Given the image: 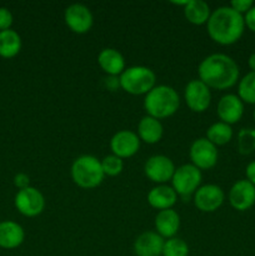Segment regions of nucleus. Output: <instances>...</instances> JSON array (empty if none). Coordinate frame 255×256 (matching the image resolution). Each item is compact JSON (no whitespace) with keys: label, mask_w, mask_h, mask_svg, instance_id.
Wrapping results in <instances>:
<instances>
[{"label":"nucleus","mask_w":255,"mask_h":256,"mask_svg":"<svg viewBox=\"0 0 255 256\" xmlns=\"http://www.w3.org/2000/svg\"><path fill=\"white\" fill-rule=\"evenodd\" d=\"M199 80L209 89L226 90L239 80V66L232 58L225 54H212L202 60L198 68Z\"/></svg>","instance_id":"1"},{"label":"nucleus","mask_w":255,"mask_h":256,"mask_svg":"<svg viewBox=\"0 0 255 256\" xmlns=\"http://www.w3.org/2000/svg\"><path fill=\"white\" fill-rule=\"evenodd\" d=\"M244 29V16L230 6L216 8L206 22L210 39L220 45L235 44L242 36Z\"/></svg>","instance_id":"2"},{"label":"nucleus","mask_w":255,"mask_h":256,"mask_svg":"<svg viewBox=\"0 0 255 256\" xmlns=\"http://www.w3.org/2000/svg\"><path fill=\"white\" fill-rule=\"evenodd\" d=\"M179 106V94L169 85H155L144 98L145 112L158 120L174 115Z\"/></svg>","instance_id":"3"},{"label":"nucleus","mask_w":255,"mask_h":256,"mask_svg":"<svg viewBox=\"0 0 255 256\" xmlns=\"http://www.w3.org/2000/svg\"><path fill=\"white\" fill-rule=\"evenodd\" d=\"M72 179L82 189H94L104 180L102 162L92 155H82L72 165Z\"/></svg>","instance_id":"4"},{"label":"nucleus","mask_w":255,"mask_h":256,"mask_svg":"<svg viewBox=\"0 0 255 256\" xmlns=\"http://www.w3.org/2000/svg\"><path fill=\"white\" fill-rule=\"evenodd\" d=\"M119 79L120 88L128 94L146 95L155 86L156 75L150 68L134 65L125 68Z\"/></svg>","instance_id":"5"},{"label":"nucleus","mask_w":255,"mask_h":256,"mask_svg":"<svg viewBox=\"0 0 255 256\" xmlns=\"http://www.w3.org/2000/svg\"><path fill=\"white\" fill-rule=\"evenodd\" d=\"M202 179V170L192 164H184L175 169L172 178V188L175 190L178 196L186 200L199 189Z\"/></svg>","instance_id":"6"},{"label":"nucleus","mask_w":255,"mask_h":256,"mask_svg":"<svg viewBox=\"0 0 255 256\" xmlns=\"http://www.w3.org/2000/svg\"><path fill=\"white\" fill-rule=\"evenodd\" d=\"M190 160L199 170H209L218 162V149L206 138H199L194 140L190 146Z\"/></svg>","instance_id":"7"},{"label":"nucleus","mask_w":255,"mask_h":256,"mask_svg":"<svg viewBox=\"0 0 255 256\" xmlns=\"http://www.w3.org/2000/svg\"><path fill=\"white\" fill-rule=\"evenodd\" d=\"M14 204L20 214L28 218H34L42 214L44 210L45 199L39 190L29 186L16 192Z\"/></svg>","instance_id":"8"},{"label":"nucleus","mask_w":255,"mask_h":256,"mask_svg":"<svg viewBox=\"0 0 255 256\" xmlns=\"http://www.w3.org/2000/svg\"><path fill=\"white\" fill-rule=\"evenodd\" d=\"M175 169L176 168L172 160L165 155H152L144 165V172L148 179L160 185L172 180Z\"/></svg>","instance_id":"9"},{"label":"nucleus","mask_w":255,"mask_h":256,"mask_svg":"<svg viewBox=\"0 0 255 256\" xmlns=\"http://www.w3.org/2000/svg\"><path fill=\"white\" fill-rule=\"evenodd\" d=\"M184 99L192 112H204L212 102V92L202 80L194 79L190 80L185 86Z\"/></svg>","instance_id":"10"},{"label":"nucleus","mask_w":255,"mask_h":256,"mask_svg":"<svg viewBox=\"0 0 255 256\" xmlns=\"http://www.w3.org/2000/svg\"><path fill=\"white\" fill-rule=\"evenodd\" d=\"M64 20L66 26L75 34H85L94 22L92 12L84 4H72L65 9Z\"/></svg>","instance_id":"11"},{"label":"nucleus","mask_w":255,"mask_h":256,"mask_svg":"<svg viewBox=\"0 0 255 256\" xmlns=\"http://www.w3.org/2000/svg\"><path fill=\"white\" fill-rule=\"evenodd\" d=\"M225 199L224 192L215 184L200 186L194 194V205L202 212H214L222 205Z\"/></svg>","instance_id":"12"},{"label":"nucleus","mask_w":255,"mask_h":256,"mask_svg":"<svg viewBox=\"0 0 255 256\" xmlns=\"http://www.w3.org/2000/svg\"><path fill=\"white\" fill-rule=\"evenodd\" d=\"M110 149L112 155L120 159L132 158L139 152L140 139L136 132L132 130H120L112 135L110 140Z\"/></svg>","instance_id":"13"},{"label":"nucleus","mask_w":255,"mask_h":256,"mask_svg":"<svg viewBox=\"0 0 255 256\" xmlns=\"http://www.w3.org/2000/svg\"><path fill=\"white\" fill-rule=\"evenodd\" d=\"M229 202L238 212H246L255 204V186L248 180H239L229 192Z\"/></svg>","instance_id":"14"},{"label":"nucleus","mask_w":255,"mask_h":256,"mask_svg":"<svg viewBox=\"0 0 255 256\" xmlns=\"http://www.w3.org/2000/svg\"><path fill=\"white\" fill-rule=\"evenodd\" d=\"M216 112L220 120L225 124H236L244 114V102L238 95L226 94L218 102Z\"/></svg>","instance_id":"15"},{"label":"nucleus","mask_w":255,"mask_h":256,"mask_svg":"<svg viewBox=\"0 0 255 256\" xmlns=\"http://www.w3.org/2000/svg\"><path fill=\"white\" fill-rule=\"evenodd\" d=\"M165 240L156 232H142L134 242V254L136 256H160Z\"/></svg>","instance_id":"16"},{"label":"nucleus","mask_w":255,"mask_h":256,"mask_svg":"<svg viewBox=\"0 0 255 256\" xmlns=\"http://www.w3.org/2000/svg\"><path fill=\"white\" fill-rule=\"evenodd\" d=\"M25 232L22 226L12 220L0 222V248L6 250L16 249L24 242Z\"/></svg>","instance_id":"17"},{"label":"nucleus","mask_w":255,"mask_h":256,"mask_svg":"<svg viewBox=\"0 0 255 256\" xmlns=\"http://www.w3.org/2000/svg\"><path fill=\"white\" fill-rule=\"evenodd\" d=\"M98 64L102 72L112 76H120L125 70V59L122 52L112 48H105L98 55Z\"/></svg>","instance_id":"18"},{"label":"nucleus","mask_w":255,"mask_h":256,"mask_svg":"<svg viewBox=\"0 0 255 256\" xmlns=\"http://www.w3.org/2000/svg\"><path fill=\"white\" fill-rule=\"evenodd\" d=\"M180 228V216L175 210H162L155 216V230L162 239L175 238Z\"/></svg>","instance_id":"19"},{"label":"nucleus","mask_w":255,"mask_h":256,"mask_svg":"<svg viewBox=\"0 0 255 256\" xmlns=\"http://www.w3.org/2000/svg\"><path fill=\"white\" fill-rule=\"evenodd\" d=\"M178 200V194L172 186L168 185H158L152 188L148 194V202L152 208L159 210L172 209Z\"/></svg>","instance_id":"20"},{"label":"nucleus","mask_w":255,"mask_h":256,"mask_svg":"<svg viewBox=\"0 0 255 256\" xmlns=\"http://www.w3.org/2000/svg\"><path fill=\"white\" fill-rule=\"evenodd\" d=\"M136 134L140 142H144L146 144H156L162 140L164 128H162L160 120L146 115V116L142 118V120L139 122Z\"/></svg>","instance_id":"21"},{"label":"nucleus","mask_w":255,"mask_h":256,"mask_svg":"<svg viewBox=\"0 0 255 256\" xmlns=\"http://www.w3.org/2000/svg\"><path fill=\"white\" fill-rule=\"evenodd\" d=\"M182 10H184L185 19L194 25L206 24L212 15L210 6L202 0H188V4Z\"/></svg>","instance_id":"22"},{"label":"nucleus","mask_w":255,"mask_h":256,"mask_svg":"<svg viewBox=\"0 0 255 256\" xmlns=\"http://www.w3.org/2000/svg\"><path fill=\"white\" fill-rule=\"evenodd\" d=\"M22 50V38L15 30L0 32V56L12 59L16 56Z\"/></svg>","instance_id":"23"},{"label":"nucleus","mask_w":255,"mask_h":256,"mask_svg":"<svg viewBox=\"0 0 255 256\" xmlns=\"http://www.w3.org/2000/svg\"><path fill=\"white\" fill-rule=\"evenodd\" d=\"M232 138V125L225 124L222 122H214L206 130V139L215 146H222L228 144Z\"/></svg>","instance_id":"24"},{"label":"nucleus","mask_w":255,"mask_h":256,"mask_svg":"<svg viewBox=\"0 0 255 256\" xmlns=\"http://www.w3.org/2000/svg\"><path fill=\"white\" fill-rule=\"evenodd\" d=\"M238 96L242 102L255 104V72H250L239 82Z\"/></svg>","instance_id":"25"},{"label":"nucleus","mask_w":255,"mask_h":256,"mask_svg":"<svg viewBox=\"0 0 255 256\" xmlns=\"http://www.w3.org/2000/svg\"><path fill=\"white\" fill-rule=\"evenodd\" d=\"M238 152L242 155H249L255 152V129L244 128L238 134Z\"/></svg>","instance_id":"26"},{"label":"nucleus","mask_w":255,"mask_h":256,"mask_svg":"<svg viewBox=\"0 0 255 256\" xmlns=\"http://www.w3.org/2000/svg\"><path fill=\"white\" fill-rule=\"evenodd\" d=\"M162 256H189V246L179 238H172L164 242Z\"/></svg>","instance_id":"27"},{"label":"nucleus","mask_w":255,"mask_h":256,"mask_svg":"<svg viewBox=\"0 0 255 256\" xmlns=\"http://www.w3.org/2000/svg\"><path fill=\"white\" fill-rule=\"evenodd\" d=\"M102 162V172H104V175H108V176H116L124 169V162H122V159L115 156V155H108L104 159L100 160Z\"/></svg>","instance_id":"28"},{"label":"nucleus","mask_w":255,"mask_h":256,"mask_svg":"<svg viewBox=\"0 0 255 256\" xmlns=\"http://www.w3.org/2000/svg\"><path fill=\"white\" fill-rule=\"evenodd\" d=\"M12 20L14 18H12V12L8 8H0V32L9 30L12 25Z\"/></svg>","instance_id":"29"},{"label":"nucleus","mask_w":255,"mask_h":256,"mask_svg":"<svg viewBox=\"0 0 255 256\" xmlns=\"http://www.w3.org/2000/svg\"><path fill=\"white\" fill-rule=\"evenodd\" d=\"M229 6L232 8L235 12H238L239 14L242 15L246 14V12L254 6V4H252V0H232V2H230Z\"/></svg>","instance_id":"30"},{"label":"nucleus","mask_w":255,"mask_h":256,"mask_svg":"<svg viewBox=\"0 0 255 256\" xmlns=\"http://www.w3.org/2000/svg\"><path fill=\"white\" fill-rule=\"evenodd\" d=\"M14 185L19 190L26 189L30 186V178L25 172H18L14 176Z\"/></svg>","instance_id":"31"},{"label":"nucleus","mask_w":255,"mask_h":256,"mask_svg":"<svg viewBox=\"0 0 255 256\" xmlns=\"http://www.w3.org/2000/svg\"><path fill=\"white\" fill-rule=\"evenodd\" d=\"M102 82H104V86L110 92H115L120 88V79L119 76H112V75H108L106 78L102 79Z\"/></svg>","instance_id":"32"},{"label":"nucleus","mask_w":255,"mask_h":256,"mask_svg":"<svg viewBox=\"0 0 255 256\" xmlns=\"http://www.w3.org/2000/svg\"><path fill=\"white\" fill-rule=\"evenodd\" d=\"M244 22L248 29L255 32V5L244 15Z\"/></svg>","instance_id":"33"},{"label":"nucleus","mask_w":255,"mask_h":256,"mask_svg":"<svg viewBox=\"0 0 255 256\" xmlns=\"http://www.w3.org/2000/svg\"><path fill=\"white\" fill-rule=\"evenodd\" d=\"M245 174H246L248 182H250L255 186V162L248 164L246 169H245Z\"/></svg>","instance_id":"34"},{"label":"nucleus","mask_w":255,"mask_h":256,"mask_svg":"<svg viewBox=\"0 0 255 256\" xmlns=\"http://www.w3.org/2000/svg\"><path fill=\"white\" fill-rule=\"evenodd\" d=\"M248 64H249V68L252 69V72H255V52H252V54L249 56Z\"/></svg>","instance_id":"35"},{"label":"nucleus","mask_w":255,"mask_h":256,"mask_svg":"<svg viewBox=\"0 0 255 256\" xmlns=\"http://www.w3.org/2000/svg\"><path fill=\"white\" fill-rule=\"evenodd\" d=\"M252 116H254V120H255V110H254V112H252Z\"/></svg>","instance_id":"36"}]
</instances>
